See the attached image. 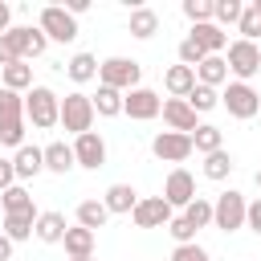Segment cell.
<instances>
[{"mask_svg": "<svg viewBox=\"0 0 261 261\" xmlns=\"http://www.w3.org/2000/svg\"><path fill=\"white\" fill-rule=\"evenodd\" d=\"M24 98L16 90H4L0 86V143L4 147H24Z\"/></svg>", "mask_w": 261, "mask_h": 261, "instance_id": "obj_1", "label": "cell"}, {"mask_svg": "<svg viewBox=\"0 0 261 261\" xmlns=\"http://www.w3.org/2000/svg\"><path fill=\"white\" fill-rule=\"evenodd\" d=\"M24 118H29L37 130L61 126V98H57L49 86H33V90L24 94Z\"/></svg>", "mask_w": 261, "mask_h": 261, "instance_id": "obj_2", "label": "cell"}, {"mask_svg": "<svg viewBox=\"0 0 261 261\" xmlns=\"http://www.w3.org/2000/svg\"><path fill=\"white\" fill-rule=\"evenodd\" d=\"M98 77H102V86H110V90H118V94H130V90H139L143 65L130 61V57H106V61L98 65Z\"/></svg>", "mask_w": 261, "mask_h": 261, "instance_id": "obj_3", "label": "cell"}, {"mask_svg": "<svg viewBox=\"0 0 261 261\" xmlns=\"http://www.w3.org/2000/svg\"><path fill=\"white\" fill-rule=\"evenodd\" d=\"M94 98L90 94H82V90H73V94H65L61 98V126L69 130V135H86V130H94Z\"/></svg>", "mask_w": 261, "mask_h": 261, "instance_id": "obj_4", "label": "cell"}, {"mask_svg": "<svg viewBox=\"0 0 261 261\" xmlns=\"http://www.w3.org/2000/svg\"><path fill=\"white\" fill-rule=\"evenodd\" d=\"M245 212H249L245 196L228 188V192H220L216 204H212V224H216L220 232H237V228H245Z\"/></svg>", "mask_w": 261, "mask_h": 261, "instance_id": "obj_5", "label": "cell"}, {"mask_svg": "<svg viewBox=\"0 0 261 261\" xmlns=\"http://www.w3.org/2000/svg\"><path fill=\"white\" fill-rule=\"evenodd\" d=\"M37 29H41L49 41H61V45H69V41L77 37V16H73L69 8H57V4H49V8H41V20H37Z\"/></svg>", "mask_w": 261, "mask_h": 261, "instance_id": "obj_6", "label": "cell"}, {"mask_svg": "<svg viewBox=\"0 0 261 261\" xmlns=\"http://www.w3.org/2000/svg\"><path fill=\"white\" fill-rule=\"evenodd\" d=\"M220 106L232 118H253V114H261V94L249 82H228V90L220 94Z\"/></svg>", "mask_w": 261, "mask_h": 261, "instance_id": "obj_7", "label": "cell"}, {"mask_svg": "<svg viewBox=\"0 0 261 261\" xmlns=\"http://www.w3.org/2000/svg\"><path fill=\"white\" fill-rule=\"evenodd\" d=\"M4 41L12 45V53H16L20 61L41 57V53L49 49V37H45L41 29H33V24H16V29H8V33H4Z\"/></svg>", "mask_w": 261, "mask_h": 261, "instance_id": "obj_8", "label": "cell"}, {"mask_svg": "<svg viewBox=\"0 0 261 261\" xmlns=\"http://www.w3.org/2000/svg\"><path fill=\"white\" fill-rule=\"evenodd\" d=\"M192 151H196L192 147V135H179V130H159L151 139V155L163 159V163H184Z\"/></svg>", "mask_w": 261, "mask_h": 261, "instance_id": "obj_9", "label": "cell"}, {"mask_svg": "<svg viewBox=\"0 0 261 261\" xmlns=\"http://www.w3.org/2000/svg\"><path fill=\"white\" fill-rule=\"evenodd\" d=\"M224 61H228V73H237V82H249L253 73H261V49L253 41H232Z\"/></svg>", "mask_w": 261, "mask_h": 261, "instance_id": "obj_10", "label": "cell"}, {"mask_svg": "<svg viewBox=\"0 0 261 261\" xmlns=\"http://www.w3.org/2000/svg\"><path fill=\"white\" fill-rule=\"evenodd\" d=\"M122 114H130L135 122H151V118L163 114V98H159L155 90L139 86V90H130V94L122 98Z\"/></svg>", "mask_w": 261, "mask_h": 261, "instance_id": "obj_11", "label": "cell"}, {"mask_svg": "<svg viewBox=\"0 0 261 261\" xmlns=\"http://www.w3.org/2000/svg\"><path fill=\"white\" fill-rule=\"evenodd\" d=\"M130 220H135V228H167L171 224V204L163 196H147V200L135 204Z\"/></svg>", "mask_w": 261, "mask_h": 261, "instance_id": "obj_12", "label": "cell"}, {"mask_svg": "<svg viewBox=\"0 0 261 261\" xmlns=\"http://www.w3.org/2000/svg\"><path fill=\"white\" fill-rule=\"evenodd\" d=\"M73 159H77V167L98 171V167L106 163V143H102V135H98V130L77 135V139H73Z\"/></svg>", "mask_w": 261, "mask_h": 261, "instance_id": "obj_13", "label": "cell"}, {"mask_svg": "<svg viewBox=\"0 0 261 261\" xmlns=\"http://www.w3.org/2000/svg\"><path fill=\"white\" fill-rule=\"evenodd\" d=\"M163 200H167L171 208H188V204L196 200V179H192V171L175 167V171L167 175V184H163Z\"/></svg>", "mask_w": 261, "mask_h": 261, "instance_id": "obj_14", "label": "cell"}, {"mask_svg": "<svg viewBox=\"0 0 261 261\" xmlns=\"http://www.w3.org/2000/svg\"><path fill=\"white\" fill-rule=\"evenodd\" d=\"M163 122H167V130H179V135H196V126H200L188 98H167L163 102Z\"/></svg>", "mask_w": 261, "mask_h": 261, "instance_id": "obj_15", "label": "cell"}, {"mask_svg": "<svg viewBox=\"0 0 261 261\" xmlns=\"http://www.w3.org/2000/svg\"><path fill=\"white\" fill-rule=\"evenodd\" d=\"M188 37H192L208 57H220V53L228 49V33H224L216 20H208V24H192V33H188Z\"/></svg>", "mask_w": 261, "mask_h": 261, "instance_id": "obj_16", "label": "cell"}, {"mask_svg": "<svg viewBox=\"0 0 261 261\" xmlns=\"http://www.w3.org/2000/svg\"><path fill=\"white\" fill-rule=\"evenodd\" d=\"M12 167H16V184L41 175V171H45V147H29V143H24V147L12 155Z\"/></svg>", "mask_w": 261, "mask_h": 261, "instance_id": "obj_17", "label": "cell"}, {"mask_svg": "<svg viewBox=\"0 0 261 261\" xmlns=\"http://www.w3.org/2000/svg\"><path fill=\"white\" fill-rule=\"evenodd\" d=\"M37 216H41L37 208H24V212H8V216H4V237H8L12 245H16V241H29V237L37 232Z\"/></svg>", "mask_w": 261, "mask_h": 261, "instance_id": "obj_18", "label": "cell"}, {"mask_svg": "<svg viewBox=\"0 0 261 261\" xmlns=\"http://www.w3.org/2000/svg\"><path fill=\"white\" fill-rule=\"evenodd\" d=\"M102 204H106V212H110V216H114V212H118V216H122V212L130 216V212H135V204H139V192H135L130 184H110V188H106V196H102Z\"/></svg>", "mask_w": 261, "mask_h": 261, "instance_id": "obj_19", "label": "cell"}, {"mask_svg": "<svg viewBox=\"0 0 261 261\" xmlns=\"http://www.w3.org/2000/svg\"><path fill=\"white\" fill-rule=\"evenodd\" d=\"M163 86H167L171 98H188V94L196 90V69H192V65H171V69L163 73Z\"/></svg>", "mask_w": 261, "mask_h": 261, "instance_id": "obj_20", "label": "cell"}, {"mask_svg": "<svg viewBox=\"0 0 261 261\" xmlns=\"http://www.w3.org/2000/svg\"><path fill=\"white\" fill-rule=\"evenodd\" d=\"M77 167V159H73V147L69 143H49L45 147V171H53V175H65V171H73Z\"/></svg>", "mask_w": 261, "mask_h": 261, "instance_id": "obj_21", "label": "cell"}, {"mask_svg": "<svg viewBox=\"0 0 261 261\" xmlns=\"http://www.w3.org/2000/svg\"><path fill=\"white\" fill-rule=\"evenodd\" d=\"M65 232H69V224H65L61 212H41V216H37V241H45V245H61Z\"/></svg>", "mask_w": 261, "mask_h": 261, "instance_id": "obj_22", "label": "cell"}, {"mask_svg": "<svg viewBox=\"0 0 261 261\" xmlns=\"http://www.w3.org/2000/svg\"><path fill=\"white\" fill-rule=\"evenodd\" d=\"M126 33H130V37H139V41H151V37L159 33V12H155V8H135V12H130Z\"/></svg>", "mask_w": 261, "mask_h": 261, "instance_id": "obj_23", "label": "cell"}, {"mask_svg": "<svg viewBox=\"0 0 261 261\" xmlns=\"http://www.w3.org/2000/svg\"><path fill=\"white\" fill-rule=\"evenodd\" d=\"M196 82H200V86H212V90L224 86V82H228V61H224V57H204V61L196 65Z\"/></svg>", "mask_w": 261, "mask_h": 261, "instance_id": "obj_24", "label": "cell"}, {"mask_svg": "<svg viewBox=\"0 0 261 261\" xmlns=\"http://www.w3.org/2000/svg\"><path fill=\"white\" fill-rule=\"evenodd\" d=\"M0 82L4 90H33V65L29 61H12V65H0Z\"/></svg>", "mask_w": 261, "mask_h": 261, "instance_id": "obj_25", "label": "cell"}, {"mask_svg": "<svg viewBox=\"0 0 261 261\" xmlns=\"http://www.w3.org/2000/svg\"><path fill=\"white\" fill-rule=\"evenodd\" d=\"M98 65H102V61H98L94 53H73V57L65 61V73H69L73 82H94V77H98Z\"/></svg>", "mask_w": 261, "mask_h": 261, "instance_id": "obj_26", "label": "cell"}, {"mask_svg": "<svg viewBox=\"0 0 261 261\" xmlns=\"http://www.w3.org/2000/svg\"><path fill=\"white\" fill-rule=\"evenodd\" d=\"M192 147H196L200 155H212V151H220V147H224V130H220V126H212V122H200V126H196V135H192Z\"/></svg>", "mask_w": 261, "mask_h": 261, "instance_id": "obj_27", "label": "cell"}, {"mask_svg": "<svg viewBox=\"0 0 261 261\" xmlns=\"http://www.w3.org/2000/svg\"><path fill=\"white\" fill-rule=\"evenodd\" d=\"M106 220H110V212H106V204H102V200H82V204H77V224H82V228L98 232Z\"/></svg>", "mask_w": 261, "mask_h": 261, "instance_id": "obj_28", "label": "cell"}, {"mask_svg": "<svg viewBox=\"0 0 261 261\" xmlns=\"http://www.w3.org/2000/svg\"><path fill=\"white\" fill-rule=\"evenodd\" d=\"M65 253L69 257H94V232L90 228H82V224H73L69 232H65Z\"/></svg>", "mask_w": 261, "mask_h": 261, "instance_id": "obj_29", "label": "cell"}, {"mask_svg": "<svg viewBox=\"0 0 261 261\" xmlns=\"http://www.w3.org/2000/svg\"><path fill=\"white\" fill-rule=\"evenodd\" d=\"M122 98H126V94H118V90H110V86H98V94H94V114H102V118L122 114Z\"/></svg>", "mask_w": 261, "mask_h": 261, "instance_id": "obj_30", "label": "cell"}, {"mask_svg": "<svg viewBox=\"0 0 261 261\" xmlns=\"http://www.w3.org/2000/svg\"><path fill=\"white\" fill-rule=\"evenodd\" d=\"M232 167H237V163H232V155H228L224 147L212 151V155H204V175H208V179H228Z\"/></svg>", "mask_w": 261, "mask_h": 261, "instance_id": "obj_31", "label": "cell"}, {"mask_svg": "<svg viewBox=\"0 0 261 261\" xmlns=\"http://www.w3.org/2000/svg\"><path fill=\"white\" fill-rule=\"evenodd\" d=\"M188 106H192L196 114H208L212 106H220V94H216L212 86H200V82H196V90L188 94Z\"/></svg>", "mask_w": 261, "mask_h": 261, "instance_id": "obj_32", "label": "cell"}, {"mask_svg": "<svg viewBox=\"0 0 261 261\" xmlns=\"http://www.w3.org/2000/svg\"><path fill=\"white\" fill-rule=\"evenodd\" d=\"M184 216L192 220V228H196V232H200V228H208V224H212V200L196 196V200H192V204L184 208Z\"/></svg>", "mask_w": 261, "mask_h": 261, "instance_id": "obj_33", "label": "cell"}, {"mask_svg": "<svg viewBox=\"0 0 261 261\" xmlns=\"http://www.w3.org/2000/svg\"><path fill=\"white\" fill-rule=\"evenodd\" d=\"M237 29H241V41H253V45H257V37H261V8H257V4H245Z\"/></svg>", "mask_w": 261, "mask_h": 261, "instance_id": "obj_34", "label": "cell"}, {"mask_svg": "<svg viewBox=\"0 0 261 261\" xmlns=\"http://www.w3.org/2000/svg\"><path fill=\"white\" fill-rule=\"evenodd\" d=\"M216 4V12H212V20L224 29V24H241V12H245V4L241 0H212Z\"/></svg>", "mask_w": 261, "mask_h": 261, "instance_id": "obj_35", "label": "cell"}, {"mask_svg": "<svg viewBox=\"0 0 261 261\" xmlns=\"http://www.w3.org/2000/svg\"><path fill=\"white\" fill-rule=\"evenodd\" d=\"M0 204H4V216H8V212H24V208H33V196L24 192V184H12V188L0 196Z\"/></svg>", "mask_w": 261, "mask_h": 261, "instance_id": "obj_36", "label": "cell"}, {"mask_svg": "<svg viewBox=\"0 0 261 261\" xmlns=\"http://www.w3.org/2000/svg\"><path fill=\"white\" fill-rule=\"evenodd\" d=\"M212 12H216V4H212V0H184V16H188L192 24H208V20H212Z\"/></svg>", "mask_w": 261, "mask_h": 261, "instance_id": "obj_37", "label": "cell"}, {"mask_svg": "<svg viewBox=\"0 0 261 261\" xmlns=\"http://www.w3.org/2000/svg\"><path fill=\"white\" fill-rule=\"evenodd\" d=\"M167 232L175 237V245H196V228H192V220H188V216H171Z\"/></svg>", "mask_w": 261, "mask_h": 261, "instance_id": "obj_38", "label": "cell"}, {"mask_svg": "<svg viewBox=\"0 0 261 261\" xmlns=\"http://www.w3.org/2000/svg\"><path fill=\"white\" fill-rule=\"evenodd\" d=\"M204 57H208V53H204V49H200L192 37H184V41H179V65H192V69H196Z\"/></svg>", "mask_w": 261, "mask_h": 261, "instance_id": "obj_39", "label": "cell"}, {"mask_svg": "<svg viewBox=\"0 0 261 261\" xmlns=\"http://www.w3.org/2000/svg\"><path fill=\"white\" fill-rule=\"evenodd\" d=\"M171 261H208V249H200V245H175Z\"/></svg>", "mask_w": 261, "mask_h": 261, "instance_id": "obj_40", "label": "cell"}, {"mask_svg": "<svg viewBox=\"0 0 261 261\" xmlns=\"http://www.w3.org/2000/svg\"><path fill=\"white\" fill-rule=\"evenodd\" d=\"M12 184H16V167H12V159H0V196H4Z\"/></svg>", "mask_w": 261, "mask_h": 261, "instance_id": "obj_41", "label": "cell"}, {"mask_svg": "<svg viewBox=\"0 0 261 261\" xmlns=\"http://www.w3.org/2000/svg\"><path fill=\"white\" fill-rule=\"evenodd\" d=\"M245 224H249V228H253V232L261 237V196H257V200L249 204V212H245Z\"/></svg>", "mask_w": 261, "mask_h": 261, "instance_id": "obj_42", "label": "cell"}, {"mask_svg": "<svg viewBox=\"0 0 261 261\" xmlns=\"http://www.w3.org/2000/svg\"><path fill=\"white\" fill-rule=\"evenodd\" d=\"M8 29H12V8H8V4L0 0V37H4Z\"/></svg>", "mask_w": 261, "mask_h": 261, "instance_id": "obj_43", "label": "cell"}, {"mask_svg": "<svg viewBox=\"0 0 261 261\" xmlns=\"http://www.w3.org/2000/svg\"><path fill=\"white\" fill-rule=\"evenodd\" d=\"M0 261H12V241L0 232Z\"/></svg>", "mask_w": 261, "mask_h": 261, "instance_id": "obj_44", "label": "cell"}, {"mask_svg": "<svg viewBox=\"0 0 261 261\" xmlns=\"http://www.w3.org/2000/svg\"><path fill=\"white\" fill-rule=\"evenodd\" d=\"M69 261H94V257H69Z\"/></svg>", "mask_w": 261, "mask_h": 261, "instance_id": "obj_45", "label": "cell"}, {"mask_svg": "<svg viewBox=\"0 0 261 261\" xmlns=\"http://www.w3.org/2000/svg\"><path fill=\"white\" fill-rule=\"evenodd\" d=\"M253 179H257V188H261V167H257V175H253Z\"/></svg>", "mask_w": 261, "mask_h": 261, "instance_id": "obj_46", "label": "cell"}, {"mask_svg": "<svg viewBox=\"0 0 261 261\" xmlns=\"http://www.w3.org/2000/svg\"><path fill=\"white\" fill-rule=\"evenodd\" d=\"M253 4H257V8H261V0H253Z\"/></svg>", "mask_w": 261, "mask_h": 261, "instance_id": "obj_47", "label": "cell"}]
</instances>
